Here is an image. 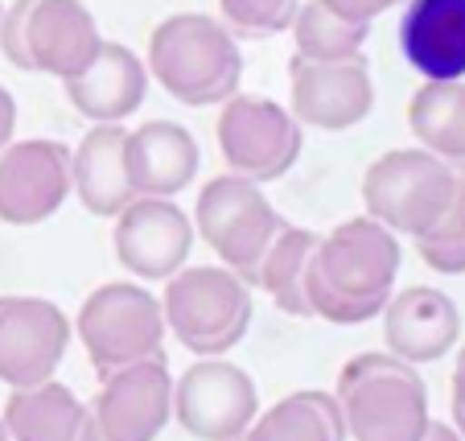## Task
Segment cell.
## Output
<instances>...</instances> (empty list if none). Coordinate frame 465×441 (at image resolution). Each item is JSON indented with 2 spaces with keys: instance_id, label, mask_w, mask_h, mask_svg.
I'll list each match as a JSON object with an SVG mask.
<instances>
[{
  "instance_id": "obj_1",
  "label": "cell",
  "mask_w": 465,
  "mask_h": 441,
  "mask_svg": "<svg viewBox=\"0 0 465 441\" xmlns=\"http://www.w3.org/2000/svg\"><path fill=\"white\" fill-rule=\"evenodd\" d=\"M400 236L375 223L371 215L338 223L325 231L309 268V309L313 318L334 326H359L383 314L400 276Z\"/></svg>"
},
{
  "instance_id": "obj_2",
  "label": "cell",
  "mask_w": 465,
  "mask_h": 441,
  "mask_svg": "<svg viewBox=\"0 0 465 441\" xmlns=\"http://www.w3.org/2000/svg\"><path fill=\"white\" fill-rule=\"evenodd\" d=\"M149 79L169 91V99L185 107H211L239 95L243 54L239 37L206 13H173L149 37L144 54Z\"/></svg>"
},
{
  "instance_id": "obj_3",
  "label": "cell",
  "mask_w": 465,
  "mask_h": 441,
  "mask_svg": "<svg viewBox=\"0 0 465 441\" xmlns=\"http://www.w3.org/2000/svg\"><path fill=\"white\" fill-rule=\"evenodd\" d=\"M334 396L346 416V441H420L432 421L424 376L387 351L354 355Z\"/></svg>"
},
{
  "instance_id": "obj_4",
  "label": "cell",
  "mask_w": 465,
  "mask_h": 441,
  "mask_svg": "<svg viewBox=\"0 0 465 441\" xmlns=\"http://www.w3.org/2000/svg\"><path fill=\"white\" fill-rule=\"evenodd\" d=\"M161 314H165V330L190 355L219 359L243 343L255 309L252 289L231 268L203 265L169 276L161 293Z\"/></svg>"
},
{
  "instance_id": "obj_5",
  "label": "cell",
  "mask_w": 465,
  "mask_h": 441,
  "mask_svg": "<svg viewBox=\"0 0 465 441\" xmlns=\"http://www.w3.org/2000/svg\"><path fill=\"white\" fill-rule=\"evenodd\" d=\"M83 351L95 376H112L132 363L165 359V314L161 297H153L141 281H107L83 301L74 318Z\"/></svg>"
},
{
  "instance_id": "obj_6",
  "label": "cell",
  "mask_w": 465,
  "mask_h": 441,
  "mask_svg": "<svg viewBox=\"0 0 465 441\" xmlns=\"http://www.w3.org/2000/svg\"><path fill=\"white\" fill-rule=\"evenodd\" d=\"M284 215L268 203L255 182L239 174H219L198 190L193 203V236H203L223 268L239 276L247 289H255L260 265L268 256L272 239L281 236Z\"/></svg>"
},
{
  "instance_id": "obj_7",
  "label": "cell",
  "mask_w": 465,
  "mask_h": 441,
  "mask_svg": "<svg viewBox=\"0 0 465 441\" xmlns=\"http://www.w3.org/2000/svg\"><path fill=\"white\" fill-rule=\"evenodd\" d=\"M457 195V169L429 149H391L375 157L362 174V206L391 236L420 239L440 223Z\"/></svg>"
},
{
  "instance_id": "obj_8",
  "label": "cell",
  "mask_w": 465,
  "mask_h": 441,
  "mask_svg": "<svg viewBox=\"0 0 465 441\" xmlns=\"http://www.w3.org/2000/svg\"><path fill=\"white\" fill-rule=\"evenodd\" d=\"M219 107L223 112L214 133H219V153L227 161V174L263 185L297 165L305 128L292 120L289 107L260 95H231Z\"/></svg>"
},
{
  "instance_id": "obj_9",
  "label": "cell",
  "mask_w": 465,
  "mask_h": 441,
  "mask_svg": "<svg viewBox=\"0 0 465 441\" xmlns=\"http://www.w3.org/2000/svg\"><path fill=\"white\" fill-rule=\"evenodd\" d=\"M260 416L255 380L231 359H198L173 380V421L198 441H239Z\"/></svg>"
},
{
  "instance_id": "obj_10",
  "label": "cell",
  "mask_w": 465,
  "mask_h": 441,
  "mask_svg": "<svg viewBox=\"0 0 465 441\" xmlns=\"http://www.w3.org/2000/svg\"><path fill=\"white\" fill-rule=\"evenodd\" d=\"M289 112L301 128L346 133L375 112V79L367 54L346 62L289 58Z\"/></svg>"
},
{
  "instance_id": "obj_11",
  "label": "cell",
  "mask_w": 465,
  "mask_h": 441,
  "mask_svg": "<svg viewBox=\"0 0 465 441\" xmlns=\"http://www.w3.org/2000/svg\"><path fill=\"white\" fill-rule=\"evenodd\" d=\"M71 346V318L45 297H0V384L5 388H37L54 380V371Z\"/></svg>"
},
{
  "instance_id": "obj_12",
  "label": "cell",
  "mask_w": 465,
  "mask_h": 441,
  "mask_svg": "<svg viewBox=\"0 0 465 441\" xmlns=\"http://www.w3.org/2000/svg\"><path fill=\"white\" fill-rule=\"evenodd\" d=\"M71 198V145L34 136L0 153V223L37 227Z\"/></svg>"
},
{
  "instance_id": "obj_13",
  "label": "cell",
  "mask_w": 465,
  "mask_h": 441,
  "mask_svg": "<svg viewBox=\"0 0 465 441\" xmlns=\"http://www.w3.org/2000/svg\"><path fill=\"white\" fill-rule=\"evenodd\" d=\"M91 421L104 441H157L173 416V376L165 359H144L99 380Z\"/></svg>"
},
{
  "instance_id": "obj_14",
  "label": "cell",
  "mask_w": 465,
  "mask_h": 441,
  "mask_svg": "<svg viewBox=\"0 0 465 441\" xmlns=\"http://www.w3.org/2000/svg\"><path fill=\"white\" fill-rule=\"evenodd\" d=\"M115 256L136 281H161L182 273L193 247V219L173 198H132L115 215Z\"/></svg>"
},
{
  "instance_id": "obj_15",
  "label": "cell",
  "mask_w": 465,
  "mask_h": 441,
  "mask_svg": "<svg viewBox=\"0 0 465 441\" xmlns=\"http://www.w3.org/2000/svg\"><path fill=\"white\" fill-rule=\"evenodd\" d=\"M379 318H383L387 355L412 363V367L445 359L461 338L457 301L445 289H432V285H408V289L391 293Z\"/></svg>"
},
{
  "instance_id": "obj_16",
  "label": "cell",
  "mask_w": 465,
  "mask_h": 441,
  "mask_svg": "<svg viewBox=\"0 0 465 441\" xmlns=\"http://www.w3.org/2000/svg\"><path fill=\"white\" fill-rule=\"evenodd\" d=\"M395 42L424 83H465V0H404Z\"/></svg>"
},
{
  "instance_id": "obj_17",
  "label": "cell",
  "mask_w": 465,
  "mask_h": 441,
  "mask_svg": "<svg viewBox=\"0 0 465 441\" xmlns=\"http://www.w3.org/2000/svg\"><path fill=\"white\" fill-rule=\"evenodd\" d=\"M198 141L185 124L149 120L124 136V169L136 198H177L198 177Z\"/></svg>"
},
{
  "instance_id": "obj_18",
  "label": "cell",
  "mask_w": 465,
  "mask_h": 441,
  "mask_svg": "<svg viewBox=\"0 0 465 441\" xmlns=\"http://www.w3.org/2000/svg\"><path fill=\"white\" fill-rule=\"evenodd\" d=\"M99 45H104V34L83 0H34L25 25L29 71L66 83L95 62Z\"/></svg>"
},
{
  "instance_id": "obj_19",
  "label": "cell",
  "mask_w": 465,
  "mask_h": 441,
  "mask_svg": "<svg viewBox=\"0 0 465 441\" xmlns=\"http://www.w3.org/2000/svg\"><path fill=\"white\" fill-rule=\"evenodd\" d=\"M66 104L87 124H124L128 115L141 112L149 95V66L136 50L120 42H104L83 75L62 83Z\"/></svg>"
},
{
  "instance_id": "obj_20",
  "label": "cell",
  "mask_w": 465,
  "mask_h": 441,
  "mask_svg": "<svg viewBox=\"0 0 465 441\" xmlns=\"http://www.w3.org/2000/svg\"><path fill=\"white\" fill-rule=\"evenodd\" d=\"M124 124H91L71 149V195L95 219H115L136 198L124 169Z\"/></svg>"
},
{
  "instance_id": "obj_21",
  "label": "cell",
  "mask_w": 465,
  "mask_h": 441,
  "mask_svg": "<svg viewBox=\"0 0 465 441\" xmlns=\"http://www.w3.org/2000/svg\"><path fill=\"white\" fill-rule=\"evenodd\" d=\"M0 421L13 441H74L91 421V408L66 384L45 380L37 388H13Z\"/></svg>"
},
{
  "instance_id": "obj_22",
  "label": "cell",
  "mask_w": 465,
  "mask_h": 441,
  "mask_svg": "<svg viewBox=\"0 0 465 441\" xmlns=\"http://www.w3.org/2000/svg\"><path fill=\"white\" fill-rule=\"evenodd\" d=\"M239 441H346V416L334 392L305 388L260 413Z\"/></svg>"
},
{
  "instance_id": "obj_23",
  "label": "cell",
  "mask_w": 465,
  "mask_h": 441,
  "mask_svg": "<svg viewBox=\"0 0 465 441\" xmlns=\"http://www.w3.org/2000/svg\"><path fill=\"white\" fill-rule=\"evenodd\" d=\"M416 145L465 177V83H424L408 104Z\"/></svg>"
},
{
  "instance_id": "obj_24",
  "label": "cell",
  "mask_w": 465,
  "mask_h": 441,
  "mask_svg": "<svg viewBox=\"0 0 465 441\" xmlns=\"http://www.w3.org/2000/svg\"><path fill=\"white\" fill-rule=\"evenodd\" d=\"M317 244H322V231L284 223L281 236H276L272 247H268V256H263V265H260V276H255V289L268 293L281 314L313 318L305 285H309V268H313Z\"/></svg>"
},
{
  "instance_id": "obj_25",
  "label": "cell",
  "mask_w": 465,
  "mask_h": 441,
  "mask_svg": "<svg viewBox=\"0 0 465 441\" xmlns=\"http://www.w3.org/2000/svg\"><path fill=\"white\" fill-rule=\"evenodd\" d=\"M289 34H292V45H297L292 58L346 62V58H354V54H362V45H367V37H371V25L338 17L334 9H325L322 0H305L297 9V17H292Z\"/></svg>"
},
{
  "instance_id": "obj_26",
  "label": "cell",
  "mask_w": 465,
  "mask_h": 441,
  "mask_svg": "<svg viewBox=\"0 0 465 441\" xmlns=\"http://www.w3.org/2000/svg\"><path fill=\"white\" fill-rule=\"evenodd\" d=\"M416 252L432 273L461 276L465 273V177L457 174V195L449 203V211L440 215V223L432 231H424L416 239Z\"/></svg>"
},
{
  "instance_id": "obj_27",
  "label": "cell",
  "mask_w": 465,
  "mask_h": 441,
  "mask_svg": "<svg viewBox=\"0 0 465 441\" xmlns=\"http://www.w3.org/2000/svg\"><path fill=\"white\" fill-rule=\"evenodd\" d=\"M301 0H219L223 25L235 37H276L289 34Z\"/></svg>"
},
{
  "instance_id": "obj_28",
  "label": "cell",
  "mask_w": 465,
  "mask_h": 441,
  "mask_svg": "<svg viewBox=\"0 0 465 441\" xmlns=\"http://www.w3.org/2000/svg\"><path fill=\"white\" fill-rule=\"evenodd\" d=\"M34 13V0H13L0 13V58L13 62L17 71H29V50H25V25Z\"/></svg>"
},
{
  "instance_id": "obj_29",
  "label": "cell",
  "mask_w": 465,
  "mask_h": 441,
  "mask_svg": "<svg viewBox=\"0 0 465 441\" xmlns=\"http://www.w3.org/2000/svg\"><path fill=\"white\" fill-rule=\"evenodd\" d=\"M325 9H334L338 17L359 21V25H371L375 17H383L387 9H395L400 0H322Z\"/></svg>"
},
{
  "instance_id": "obj_30",
  "label": "cell",
  "mask_w": 465,
  "mask_h": 441,
  "mask_svg": "<svg viewBox=\"0 0 465 441\" xmlns=\"http://www.w3.org/2000/svg\"><path fill=\"white\" fill-rule=\"evenodd\" d=\"M449 425L465 441V346L457 351V363H453V408H449Z\"/></svg>"
},
{
  "instance_id": "obj_31",
  "label": "cell",
  "mask_w": 465,
  "mask_h": 441,
  "mask_svg": "<svg viewBox=\"0 0 465 441\" xmlns=\"http://www.w3.org/2000/svg\"><path fill=\"white\" fill-rule=\"evenodd\" d=\"M13 133H17V99L9 87H0V153L13 145Z\"/></svg>"
},
{
  "instance_id": "obj_32",
  "label": "cell",
  "mask_w": 465,
  "mask_h": 441,
  "mask_svg": "<svg viewBox=\"0 0 465 441\" xmlns=\"http://www.w3.org/2000/svg\"><path fill=\"white\" fill-rule=\"evenodd\" d=\"M420 441H461V433H457L449 421H437V416H432V421H429V429H424V437H420Z\"/></svg>"
},
{
  "instance_id": "obj_33",
  "label": "cell",
  "mask_w": 465,
  "mask_h": 441,
  "mask_svg": "<svg viewBox=\"0 0 465 441\" xmlns=\"http://www.w3.org/2000/svg\"><path fill=\"white\" fill-rule=\"evenodd\" d=\"M74 441H104V437H99L95 421H87V425H83V433H79V437H74Z\"/></svg>"
},
{
  "instance_id": "obj_34",
  "label": "cell",
  "mask_w": 465,
  "mask_h": 441,
  "mask_svg": "<svg viewBox=\"0 0 465 441\" xmlns=\"http://www.w3.org/2000/svg\"><path fill=\"white\" fill-rule=\"evenodd\" d=\"M0 441H13V437H9V429H5V421H0Z\"/></svg>"
},
{
  "instance_id": "obj_35",
  "label": "cell",
  "mask_w": 465,
  "mask_h": 441,
  "mask_svg": "<svg viewBox=\"0 0 465 441\" xmlns=\"http://www.w3.org/2000/svg\"><path fill=\"white\" fill-rule=\"evenodd\" d=\"M0 13H5V5H0Z\"/></svg>"
}]
</instances>
